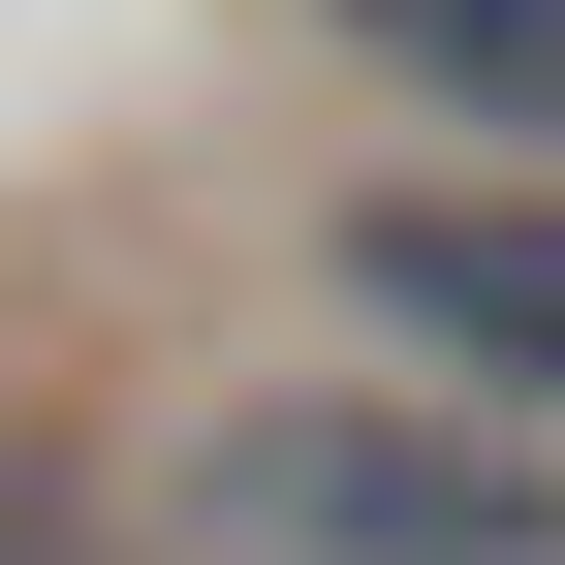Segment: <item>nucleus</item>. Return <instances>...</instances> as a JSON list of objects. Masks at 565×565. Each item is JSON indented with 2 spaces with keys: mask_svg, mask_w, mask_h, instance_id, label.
Returning a JSON list of instances; mask_svg holds the SVG:
<instances>
[{
  "mask_svg": "<svg viewBox=\"0 0 565 565\" xmlns=\"http://www.w3.org/2000/svg\"><path fill=\"white\" fill-rule=\"evenodd\" d=\"M0 565H63V534H0Z\"/></svg>",
  "mask_w": 565,
  "mask_h": 565,
  "instance_id": "nucleus-4",
  "label": "nucleus"
},
{
  "mask_svg": "<svg viewBox=\"0 0 565 565\" xmlns=\"http://www.w3.org/2000/svg\"><path fill=\"white\" fill-rule=\"evenodd\" d=\"M189 565H565V471L471 440V408H221Z\"/></svg>",
  "mask_w": 565,
  "mask_h": 565,
  "instance_id": "nucleus-1",
  "label": "nucleus"
},
{
  "mask_svg": "<svg viewBox=\"0 0 565 565\" xmlns=\"http://www.w3.org/2000/svg\"><path fill=\"white\" fill-rule=\"evenodd\" d=\"M345 32L408 95H471V126H565V0H345Z\"/></svg>",
  "mask_w": 565,
  "mask_h": 565,
  "instance_id": "nucleus-3",
  "label": "nucleus"
},
{
  "mask_svg": "<svg viewBox=\"0 0 565 565\" xmlns=\"http://www.w3.org/2000/svg\"><path fill=\"white\" fill-rule=\"evenodd\" d=\"M345 282H377V345H440V408L471 440H565V189H377L345 221Z\"/></svg>",
  "mask_w": 565,
  "mask_h": 565,
  "instance_id": "nucleus-2",
  "label": "nucleus"
}]
</instances>
